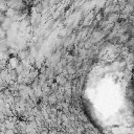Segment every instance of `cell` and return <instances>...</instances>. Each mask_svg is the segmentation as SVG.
<instances>
[{
    "label": "cell",
    "instance_id": "6da1fadb",
    "mask_svg": "<svg viewBox=\"0 0 134 134\" xmlns=\"http://www.w3.org/2000/svg\"><path fill=\"white\" fill-rule=\"evenodd\" d=\"M55 82L58 83V85L60 86H64L67 84V76L64 75L63 73H60L58 75H55Z\"/></svg>",
    "mask_w": 134,
    "mask_h": 134
},
{
    "label": "cell",
    "instance_id": "7a4b0ae2",
    "mask_svg": "<svg viewBox=\"0 0 134 134\" xmlns=\"http://www.w3.org/2000/svg\"><path fill=\"white\" fill-rule=\"evenodd\" d=\"M118 17H119V14L118 13H114V12H112V13H109V15L107 16V21L109 22V23H115L117 20H118Z\"/></svg>",
    "mask_w": 134,
    "mask_h": 134
}]
</instances>
